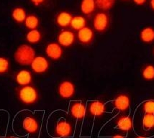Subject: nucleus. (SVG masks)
<instances>
[{
  "instance_id": "nucleus-33",
  "label": "nucleus",
  "mask_w": 154,
  "mask_h": 138,
  "mask_svg": "<svg viewBox=\"0 0 154 138\" xmlns=\"http://www.w3.org/2000/svg\"><path fill=\"white\" fill-rule=\"evenodd\" d=\"M5 138H17V137H12V136H10V137H6Z\"/></svg>"
},
{
  "instance_id": "nucleus-22",
  "label": "nucleus",
  "mask_w": 154,
  "mask_h": 138,
  "mask_svg": "<svg viewBox=\"0 0 154 138\" xmlns=\"http://www.w3.org/2000/svg\"><path fill=\"white\" fill-rule=\"evenodd\" d=\"M42 38H43V35L38 29L28 30V32L25 35V40L27 43L30 44H37L40 43Z\"/></svg>"
},
{
  "instance_id": "nucleus-16",
  "label": "nucleus",
  "mask_w": 154,
  "mask_h": 138,
  "mask_svg": "<svg viewBox=\"0 0 154 138\" xmlns=\"http://www.w3.org/2000/svg\"><path fill=\"white\" fill-rule=\"evenodd\" d=\"M117 128L120 131L128 132L132 130L133 127V119L128 115H120L115 119Z\"/></svg>"
},
{
  "instance_id": "nucleus-29",
  "label": "nucleus",
  "mask_w": 154,
  "mask_h": 138,
  "mask_svg": "<svg viewBox=\"0 0 154 138\" xmlns=\"http://www.w3.org/2000/svg\"><path fill=\"white\" fill-rule=\"evenodd\" d=\"M133 2H134L135 5H139V6H141V5H143L144 4H146V0H134V1H133Z\"/></svg>"
},
{
  "instance_id": "nucleus-19",
  "label": "nucleus",
  "mask_w": 154,
  "mask_h": 138,
  "mask_svg": "<svg viewBox=\"0 0 154 138\" xmlns=\"http://www.w3.org/2000/svg\"><path fill=\"white\" fill-rule=\"evenodd\" d=\"M87 26V20L84 16L75 15L73 17L70 25V29L74 32H78Z\"/></svg>"
},
{
  "instance_id": "nucleus-32",
  "label": "nucleus",
  "mask_w": 154,
  "mask_h": 138,
  "mask_svg": "<svg viewBox=\"0 0 154 138\" xmlns=\"http://www.w3.org/2000/svg\"><path fill=\"white\" fill-rule=\"evenodd\" d=\"M135 138H147V137H144V136H137V137H136Z\"/></svg>"
},
{
  "instance_id": "nucleus-21",
  "label": "nucleus",
  "mask_w": 154,
  "mask_h": 138,
  "mask_svg": "<svg viewBox=\"0 0 154 138\" xmlns=\"http://www.w3.org/2000/svg\"><path fill=\"white\" fill-rule=\"evenodd\" d=\"M40 19L38 15L35 14H29L24 22V25L28 30H37L40 25Z\"/></svg>"
},
{
  "instance_id": "nucleus-20",
  "label": "nucleus",
  "mask_w": 154,
  "mask_h": 138,
  "mask_svg": "<svg viewBox=\"0 0 154 138\" xmlns=\"http://www.w3.org/2000/svg\"><path fill=\"white\" fill-rule=\"evenodd\" d=\"M140 39L143 43H151L154 42V27L148 26L145 27L140 30Z\"/></svg>"
},
{
  "instance_id": "nucleus-31",
  "label": "nucleus",
  "mask_w": 154,
  "mask_h": 138,
  "mask_svg": "<svg viewBox=\"0 0 154 138\" xmlns=\"http://www.w3.org/2000/svg\"><path fill=\"white\" fill-rule=\"evenodd\" d=\"M111 138H125V137L122 135H115L113 136V137H112Z\"/></svg>"
},
{
  "instance_id": "nucleus-6",
  "label": "nucleus",
  "mask_w": 154,
  "mask_h": 138,
  "mask_svg": "<svg viewBox=\"0 0 154 138\" xmlns=\"http://www.w3.org/2000/svg\"><path fill=\"white\" fill-rule=\"evenodd\" d=\"M54 133L56 137L67 138L71 137L73 135L72 124L65 119H60L55 126Z\"/></svg>"
},
{
  "instance_id": "nucleus-1",
  "label": "nucleus",
  "mask_w": 154,
  "mask_h": 138,
  "mask_svg": "<svg viewBox=\"0 0 154 138\" xmlns=\"http://www.w3.org/2000/svg\"><path fill=\"white\" fill-rule=\"evenodd\" d=\"M15 94L21 104L25 106H32L40 100L39 90L34 85L18 86L15 89Z\"/></svg>"
},
{
  "instance_id": "nucleus-13",
  "label": "nucleus",
  "mask_w": 154,
  "mask_h": 138,
  "mask_svg": "<svg viewBox=\"0 0 154 138\" xmlns=\"http://www.w3.org/2000/svg\"><path fill=\"white\" fill-rule=\"evenodd\" d=\"M131 97L125 93H120L115 97L112 105L119 112H127L131 107Z\"/></svg>"
},
{
  "instance_id": "nucleus-23",
  "label": "nucleus",
  "mask_w": 154,
  "mask_h": 138,
  "mask_svg": "<svg viewBox=\"0 0 154 138\" xmlns=\"http://www.w3.org/2000/svg\"><path fill=\"white\" fill-rule=\"evenodd\" d=\"M141 76L146 81H151L154 80V66L152 64H147L143 67L141 70Z\"/></svg>"
},
{
  "instance_id": "nucleus-2",
  "label": "nucleus",
  "mask_w": 154,
  "mask_h": 138,
  "mask_svg": "<svg viewBox=\"0 0 154 138\" xmlns=\"http://www.w3.org/2000/svg\"><path fill=\"white\" fill-rule=\"evenodd\" d=\"M35 57V50L27 44L19 45L14 53V59L20 66H30Z\"/></svg>"
},
{
  "instance_id": "nucleus-7",
  "label": "nucleus",
  "mask_w": 154,
  "mask_h": 138,
  "mask_svg": "<svg viewBox=\"0 0 154 138\" xmlns=\"http://www.w3.org/2000/svg\"><path fill=\"white\" fill-rule=\"evenodd\" d=\"M50 62L46 57L43 56H36L30 67L32 71L36 74H43L50 69Z\"/></svg>"
},
{
  "instance_id": "nucleus-3",
  "label": "nucleus",
  "mask_w": 154,
  "mask_h": 138,
  "mask_svg": "<svg viewBox=\"0 0 154 138\" xmlns=\"http://www.w3.org/2000/svg\"><path fill=\"white\" fill-rule=\"evenodd\" d=\"M111 17L107 12L100 11L94 14L92 20L94 30L99 33H104L109 29Z\"/></svg>"
},
{
  "instance_id": "nucleus-15",
  "label": "nucleus",
  "mask_w": 154,
  "mask_h": 138,
  "mask_svg": "<svg viewBox=\"0 0 154 138\" xmlns=\"http://www.w3.org/2000/svg\"><path fill=\"white\" fill-rule=\"evenodd\" d=\"M73 14L67 10H61L55 16V23L60 28L69 29L73 18Z\"/></svg>"
},
{
  "instance_id": "nucleus-18",
  "label": "nucleus",
  "mask_w": 154,
  "mask_h": 138,
  "mask_svg": "<svg viewBox=\"0 0 154 138\" xmlns=\"http://www.w3.org/2000/svg\"><path fill=\"white\" fill-rule=\"evenodd\" d=\"M96 9V1L94 0H83L81 2L80 10L85 16H91L94 13Z\"/></svg>"
},
{
  "instance_id": "nucleus-12",
  "label": "nucleus",
  "mask_w": 154,
  "mask_h": 138,
  "mask_svg": "<svg viewBox=\"0 0 154 138\" xmlns=\"http://www.w3.org/2000/svg\"><path fill=\"white\" fill-rule=\"evenodd\" d=\"M87 111L91 116L97 118L102 117L106 112V104L102 100H94L89 103Z\"/></svg>"
},
{
  "instance_id": "nucleus-9",
  "label": "nucleus",
  "mask_w": 154,
  "mask_h": 138,
  "mask_svg": "<svg viewBox=\"0 0 154 138\" xmlns=\"http://www.w3.org/2000/svg\"><path fill=\"white\" fill-rule=\"evenodd\" d=\"M87 112V106L82 101H74L71 103L69 114L74 119L82 120L85 117Z\"/></svg>"
},
{
  "instance_id": "nucleus-14",
  "label": "nucleus",
  "mask_w": 154,
  "mask_h": 138,
  "mask_svg": "<svg viewBox=\"0 0 154 138\" xmlns=\"http://www.w3.org/2000/svg\"><path fill=\"white\" fill-rule=\"evenodd\" d=\"M23 128L29 135H36L40 130V124L36 117L34 116H26L23 120Z\"/></svg>"
},
{
  "instance_id": "nucleus-28",
  "label": "nucleus",
  "mask_w": 154,
  "mask_h": 138,
  "mask_svg": "<svg viewBox=\"0 0 154 138\" xmlns=\"http://www.w3.org/2000/svg\"><path fill=\"white\" fill-rule=\"evenodd\" d=\"M30 2L35 7H40L43 6V5H45L46 3V1L45 0H31Z\"/></svg>"
},
{
  "instance_id": "nucleus-11",
  "label": "nucleus",
  "mask_w": 154,
  "mask_h": 138,
  "mask_svg": "<svg viewBox=\"0 0 154 138\" xmlns=\"http://www.w3.org/2000/svg\"><path fill=\"white\" fill-rule=\"evenodd\" d=\"M45 53L50 59L58 60L63 57V49L57 42H51L45 45Z\"/></svg>"
},
{
  "instance_id": "nucleus-8",
  "label": "nucleus",
  "mask_w": 154,
  "mask_h": 138,
  "mask_svg": "<svg viewBox=\"0 0 154 138\" xmlns=\"http://www.w3.org/2000/svg\"><path fill=\"white\" fill-rule=\"evenodd\" d=\"M95 38L94 30L91 27L87 26L78 31L76 33V40L81 45L89 46L91 45Z\"/></svg>"
},
{
  "instance_id": "nucleus-26",
  "label": "nucleus",
  "mask_w": 154,
  "mask_h": 138,
  "mask_svg": "<svg viewBox=\"0 0 154 138\" xmlns=\"http://www.w3.org/2000/svg\"><path fill=\"white\" fill-rule=\"evenodd\" d=\"M143 126L146 130L154 129V115L146 114L143 118Z\"/></svg>"
},
{
  "instance_id": "nucleus-10",
  "label": "nucleus",
  "mask_w": 154,
  "mask_h": 138,
  "mask_svg": "<svg viewBox=\"0 0 154 138\" xmlns=\"http://www.w3.org/2000/svg\"><path fill=\"white\" fill-rule=\"evenodd\" d=\"M14 80L19 86L32 85L33 83V76L29 70L20 69L14 73Z\"/></svg>"
},
{
  "instance_id": "nucleus-17",
  "label": "nucleus",
  "mask_w": 154,
  "mask_h": 138,
  "mask_svg": "<svg viewBox=\"0 0 154 138\" xmlns=\"http://www.w3.org/2000/svg\"><path fill=\"white\" fill-rule=\"evenodd\" d=\"M26 10L23 7L17 6L11 10V17L17 24H24L27 17Z\"/></svg>"
},
{
  "instance_id": "nucleus-34",
  "label": "nucleus",
  "mask_w": 154,
  "mask_h": 138,
  "mask_svg": "<svg viewBox=\"0 0 154 138\" xmlns=\"http://www.w3.org/2000/svg\"><path fill=\"white\" fill-rule=\"evenodd\" d=\"M153 54H154V48H153Z\"/></svg>"
},
{
  "instance_id": "nucleus-4",
  "label": "nucleus",
  "mask_w": 154,
  "mask_h": 138,
  "mask_svg": "<svg viewBox=\"0 0 154 138\" xmlns=\"http://www.w3.org/2000/svg\"><path fill=\"white\" fill-rule=\"evenodd\" d=\"M57 43L63 48H70L76 41V34L71 29H63L58 33Z\"/></svg>"
},
{
  "instance_id": "nucleus-24",
  "label": "nucleus",
  "mask_w": 154,
  "mask_h": 138,
  "mask_svg": "<svg viewBox=\"0 0 154 138\" xmlns=\"http://www.w3.org/2000/svg\"><path fill=\"white\" fill-rule=\"evenodd\" d=\"M115 0H97L96 5L97 8L104 12H107L115 6Z\"/></svg>"
},
{
  "instance_id": "nucleus-5",
  "label": "nucleus",
  "mask_w": 154,
  "mask_h": 138,
  "mask_svg": "<svg viewBox=\"0 0 154 138\" xmlns=\"http://www.w3.org/2000/svg\"><path fill=\"white\" fill-rule=\"evenodd\" d=\"M57 92L62 99H70L76 94V85L70 80H63L58 84Z\"/></svg>"
},
{
  "instance_id": "nucleus-30",
  "label": "nucleus",
  "mask_w": 154,
  "mask_h": 138,
  "mask_svg": "<svg viewBox=\"0 0 154 138\" xmlns=\"http://www.w3.org/2000/svg\"><path fill=\"white\" fill-rule=\"evenodd\" d=\"M149 4H150V7H151V8L154 11V0H151V1H150Z\"/></svg>"
},
{
  "instance_id": "nucleus-27",
  "label": "nucleus",
  "mask_w": 154,
  "mask_h": 138,
  "mask_svg": "<svg viewBox=\"0 0 154 138\" xmlns=\"http://www.w3.org/2000/svg\"><path fill=\"white\" fill-rule=\"evenodd\" d=\"M142 109L143 112L148 115H154V100L151 99V100L146 101L142 106Z\"/></svg>"
},
{
  "instance_id": "nucleus-25",
  "label": "nucleus",
  "mask_w": 154,
  "mask_h": 138,
  "mask_svg": "<svg viewBox=\"0 0 154 138\" xmlns=\"http://www.w3.org/2000/svg\"><path fill=\"white\" fill-rule=\"evenodd\" d=\"M10 61L5 56H0V76L7 74L10 70Z\"/></svg>"
}]
</instances>
